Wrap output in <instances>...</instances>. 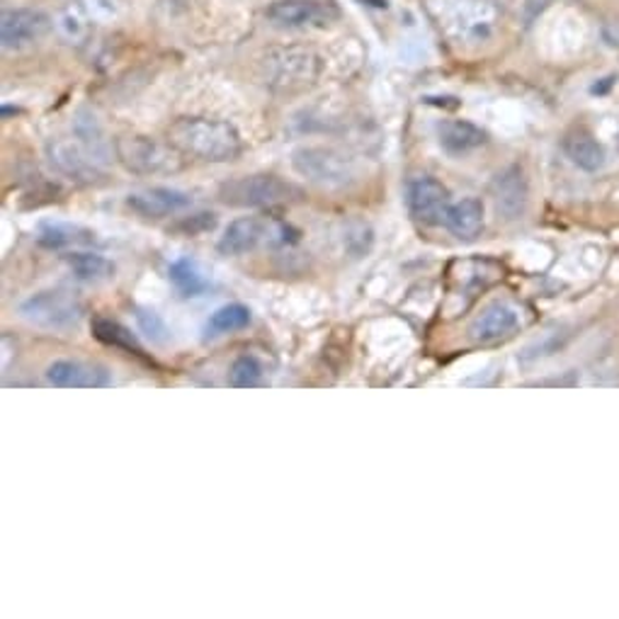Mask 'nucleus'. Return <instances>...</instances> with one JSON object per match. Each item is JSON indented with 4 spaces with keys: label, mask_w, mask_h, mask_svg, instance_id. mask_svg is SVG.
<instances>
[{
    "label": "nucleus",
    "mask_w": 619,
    "mask_h": 619,
    "mask_svg": "<svg viewBox=\"0 0 619 619\" xmlns=\"http://www.w3.org/2000/svg\"><path fill=\"white\" fill-rule=\"evenodd\" d=\"M166 139L180 154L204 163H229L243 154L241 134L224 119L180 117L168 127Z\"/></svg>",
    "instance_id": "1"
},
{
    "label": "nucleus",
    "mask_w": 619,
    "mask_h": 619,
    "mask_svg": "<svg viewBox=\"0 0 619 619\" xmlns=\"http://www.w3.org/2000/svg\"><path fill=\"white\" fill-rule=\"evenodd\" d=\"M428 10L454 45H484L496 32L498 10L491 0H428Z\"/></svg>",
    "instance_id": "2"
},
{
    "label": "nucleus",
    "mask_w": 619,
    "mask_h": 619,
    "mask_svg": "<svg viewBox=\"0 0 619 619\" xmlns=\"http://www.w3.org/2000/svg\"><path fill=\"white\" fill-rule=\"evenodd\" d=\"M115 154L127 170L136 176H172L184 168V154L170 144L141 134L119 136L115 141Z\"/></svg>",
    "instance_id": "3"
},
{
    "label": "nucleus",
    "mask_w": 619,
    "mask_h": 619,
    "mask_svg": "<svg viewBox=\"0 0 619 619\" xmlns=\"http://www.w3.org/2000/svg\"><path fill=\"white\" fill-rule=\"evenodd\" d=\"M291 168L307 182L319 188L343 190L357 180V168L350 156L331 146H299L291 151Z\"/></svg>",
    "instance_id": "4"
},
{
    "label": "nucleus",
    "mask_w": 619,
    "mask_h": 619,
    "mask_svg": "<svg viewBox=\"0 0 619 619\" xmlns=\"http://www.w3.org/2000/svg\"><path fill=\"white\" fill-rule=\"evenodd\" d=\"M297 231L287 224L260 219V216H241L226 226L219 243L222 255H246L258 251L260 246H285L297 241Z\"/></svg>",
    "instance_id": "5"
},
{
    "label": "nucleus",
    "mask_w": 619,
    "mask_h": 619,
    "mask_svg": "<svg viewBox=\"0 0 619 619\" xmlns=\"http://www.w3.org/2000/svg\"><path fill=\"white\" fill-rule=\"evenodd\" d=\"M83 301L67 289H45L20 303V317L37 329L71 331L83 319Z\"/></svg>",
    "instance_id": "6"
},
{
    "label": "nucleus",
    "mask_w": 619,
    "mask_h": 619,
    "mask_svg": "<svg viewBox=\"0 0 619 619\" xmlns=\"http://www.w3.org/2000/svg\"><path fill=\"white\" fill-rule=\"evenodd\" d=\"M299 198V188L270 172L234 178L219 188V200L229 206H275Z\"/></svg>",
    "instance_id": "7"
},
{
    "label": "nucleus",
    "mask_w": 619,
    "mask_h": 619,
    "mask_svg": "<svg viewBox=\"0 0 619 619\" xmlns=\"http://www.w3.org/2000/svg\"><path fill=\"white\" fill-rule=\"evenodd\" d=\"M319 75V59L309 49H277L267 57V81L275 91L297 93L309 88Z\"/></svg>",
    "instance_id": "8"
},
{
    "label": "nucleus",
    "mask_w": 619,
    "mask_h": 619,
    "mask_svg": "<svg viewBox=\"0 0 619 619\" xmlns=\"http://www.w3.org/2000/svg\"><path fill=\"white\" fill-rule=\"evenodd\" d=\"M47 158L51 168L63 178L81 184H95L105 178L100 158L83 144L81 139H53L47 144Z\"/></svg>",
    "instance_id": "9"
},
{
    "label": "nucleus",
    "mask_w": 619,
    "mask_h": 619,
    "mask_svg": "<svg viewBox=\"0 0 619 619\" xmlns=\"http://www.w3.org/2000/svg\"><path fill=\"white\" fill-rule=\"evenodd\" d=\"M267 20L277 27H325L341 17L333 0H275L265 10Z\"/></svg>",
    "instance_id": "10"
},
{
    "label": "nucleus",
    "mask_w": 619,
    "mask_h": 619,
    "mask_svg": "<svg viewBox=\"0 0 619 619\" xmlns=\"http://www.w3.org/2000/svg\"><path fill=\"white\" fill-rule=\"evenodd\" d=\"M408 212L413 219L426 226L444 224L450 210V190L430 176H418L408 182Z\"/></svg>",
    "instance_id": "11"
},
{
    "label": "nucleus",
    "mask_w": 619,
    "mask_h": 619,
    "mask_svg": "<svg viewBox=\"0 0 619 619\" xmlns=\"http://www.w3.org/2000/svg\"><path fill=\"white\" fill-rule=\"evenodd\" d=\"M47 29L49 17L41 10L10 8L3 10V17H0V39H3L5 49H23L35 45Z\"/></svg>",
    "instance_id": "12"
},
{
    "label": "nucleus",
    "mask_w": 619,
    "mask_h": 619,
    "mask_svg": "<svg viewBox=\"0 0 619 619\" xmlns=\"http://www.w3.org/2000/svg\"><path fill=\"white\" fill-rule=\"evenodd\" d=\"M127 206L144 219H163V216L188 210L192 206V198L176 188H146L129 194Z\"/></svg>",
    "instance_id": "13"
},
{
    "label": "nucleus",
    "mask_w": 619,
    "mask_h": 619,
    "mask_svg": "<svg viewBox=\"0 0 619 619\" xmlns=\"http://www.w3.org/2000/svg\"><path fill=\"white\" fill-rule=\"evenodd\" d=\"M47 382L57 389H105L112 384L105 367L83 360H57L47 367Z\"/></svg>",
    "instance_id": "14"
},
{
    "label": "nucleus",
    "mask_w": 619,
    "mask_h": 619,
    "mask_svg": "<svg viewBox=\"0 0 619 619\" xmlns=\"http://www.w3.org/2000/svg\"><path fill=\"white\" fill-rule=\"evenodd\" d=\"M517 325L520 319L515 309H510L508 303H491V307H486L479 317L474 319V323L469 325V335L476 343L488 345L510 338V335L517 331Z\"/></svg>",
    "instance_id": "15"
},
{
    "label": "nucleus",
    "mask_w": 619,
    "mask_h": 619,
    "mask_svg": "<svg viewBox=\"0 0 619 619\" xmlns=\"http://www.w3.org/2000/svg\"><path fill=\"white\" fill-rule=\"evenodd\" d=\"M438 139L448 154L460 156L481 148L486 144V132L481 127L466 122V119H444L442 124H438Z\"/></svg>",
    "instance_id": "16"
},
{
    "label": "nucleus",
    "mask_w": 619,
    "mask_h": 619,
    "mask_svg": "<svg viewBox=\"0 0 619 619\" xmlns=\"http://www.w3.org/2000/svg\"><path fill=\"white\" fill-rule=\"evenodd\" d=\"M444 226H448L450 234L457 236L460 241H474V238L484 231V202L476 198H464L450 204L448 216H444Z\"/></svg>",
    "instance_id": "17"
},
{
    "label": "nucleus",
    "mask_w": 619,
    "mask_h": 619,
    "mask_svg": "<svg viewBox=\"0 0 619 619\" xmlns=\"http://www.w3.org/2000/svg\"><path fill=\"white\" fill-rule=\"evenodd\" d=\"M37 241L45 248H49V251H63V248L93 246L97 238L91 229H85V226L81 224L45 222V224H39Z\"/></svg>",
    "instance_id": "18"
},
{
    "label": "nucleus",
    "mask_w": 619,
    "mask_h": 619,
    "mask_svg": "<svg viewBox=\"0 0 619 619\" xmlns=\"http://www.w3.org/2000/svg\"><path fill=\"white\" fill-rule=\"evenodd\" d=\"M496 202L498 210L508 214L510 219H515L525 212L527 202V182L523 178V170L510 168L503 176H498L496 180Z\"/></svg>",
    "instance_id": "19"
},
{
    "label": "nucleus",
    "mask_w": 619,
    "mask_h": 619,
    "mask_svg": "<svg viewBox=\"0 0 619 619\" xmlns=\"http://www.w3.org/2000/svg\"><path fill=\"white\" fill-rule=\"evenodd\" d=\"M563 151H567V156L571 158L573 166H579L581 170H588V172L600 170L607 160L603 144L588 132L569 134L567 141H563Z\"/></svg>",
    "instance_id": "20"
},
{
    "label": "nucleus",
    "mask_w": 619,
    "mask_h": 619,
    "mask_svg": "<svg viewBox=\"0 0 619 619\" xmlns=\"http://www.w3.org/2000/svg\"><path fill=\"white\" fill-rule=\"evenodd\" d=\"M168 277L172 282V287L178 289L180 297H188V299L200 297L206 289H210V279L204 277L202 267L194 263L192 258L176 260V263L168 267Z\"/></svg>",
    "instance_id": "21"
},
{
    "label": "nucleus",
    "mask_w": 619,
    "mask_h": 619,
    "mask_svg": "<svg viewBox=\"0 0 619 619\" xmlns=\"http://www.w3.org/2000/svg\"><path fill=\"white\" fill-rule=\"evenodd\" d=\"M63 260H67L71 273L83 282H105V279L115 277V263L112 260H107L105 255L75 251V253L63 255Z\"/></svg>",
    "instance_id": "22"
},
{
    "label": "nucleus",
    "mask_w": 619,
    "mask_h": 619,
    "mask_svg": "<svg viewBox=\"0 0 619 619\" xmlns=\"http://www.w3.org/2000/svg\"><path fill=\"white\" fill-rule=\"evenodd\" d=\"M91 329H93V335L97 341L105 343V345H112V347H117V350H124L129 355L144 353V350H141L139 341H136V335L129 329H124L122 323L100 317V319H93Z\"/></svg>",
    "instance_id": "23"
},
{
    "label": "nucleus",
    "mask_w": 619,
    "mask_h": 619,
    "mask_svg": "<svg viewBox=\"0 0 619 619\" xmlns=\"http://www.w3.org/2000/svg\"><path fill=\"white\" fill-rule=\"evenodd\" d=\"M248 323H251V309L243 307V303H226V307L216 309L212 313L210 321L204 325V331L210 338H216V335L243 331Z\"/></svg>",
    "instance_id": "24"
},
{
    "label": "nucleus",
    "mask_w": 619,
    "mask_h": 619,
    "mask_svg": "<svg viewBox=\"0 0 619 619\" xmlns=\"http://www.w3.org/2000/svg\"><path fill=\"white\" fill-rule=\"evenodd\" d=\"M75 134H79V139L93 151L97 158H100V160L107 158V139H105L103 127L95 119V115L81 112L79 119H75Z\"/></svg>",
    "instance_id": "25"
},
{
    "label": "nucleus",
    "mask_w": 619,
    "mask_h": 619,
    "mask_svg": "<svg viewBox=\"0 0 619 619\" xmlns=\"http://www.w3.org/2000/svg\"><path fill=\"white\" fill-rule=\"evenodd\" d=\"M229 382L236 389H251L263 382V365H260L255 357L251 355H241L238 360L231 365L229 372Z\"/></svg>",
    "instance_id": "26"
},
{
    "label": "nucleus",
    "mask_w": 619,
    "mask_h": 619,
    "mask_svg": "<svg viewBox=\"0 0 619 619\" xmlns=\"http://www.w3.org/2000/svg\"><path fill=\"white\" fill-rule=\"evenodd\" d=\"M136 323H139V329L141 333L146 335V338L151 343H158L163 345L168 341V325L166 321H163L156 311H151V309H136Z\"/></svg>",
    "instance_id": "27"
},
{
    "label": "nucleus",
    "mask_w": 619,
    "mask_h": 619,
    "mask_svg": "<svg viewBox=\"0 0 619 619\" xmlns=\"http://www.w3.org/2000/svg\"><path fill=\"white\" fill-rule=\"evenodd\" d=\"M214 226H216V214L200 212V214L188 216V219H180L172 231H178L180 236H200V234L212 231Z\"/></svg>",
    "instance_id": "28"
},
{
    "label": "nucleus",
    "mask_w": 619,
    "mask_h": 619,
    "mask_svg": "<svg viewBox=\"0 0 619 619\" xmlns=\"http://www.w3.org/2000/svg\"><path fill=\"white\" fill-rule=\"evenodd\" d=\"M617 151H619V134H617Z\"/></svg>",
    "instance_id": "29"
}]
</instances>
